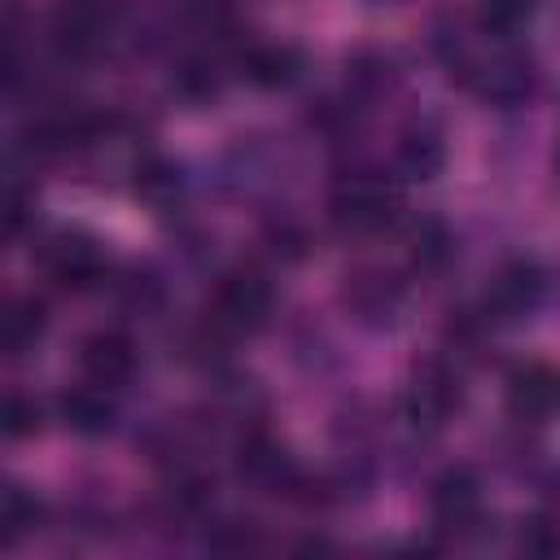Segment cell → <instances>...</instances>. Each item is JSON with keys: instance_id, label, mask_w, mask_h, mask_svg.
Instances as JSON below:
<instances>
[{"instance_id": "4", "label": "cell", "mask_w": 560, "mask_h": 560, "mask_svg": "<svg viewBox=\"0 0 560 560\" xmlns=\"http://www.w3.org/2000/svg\"><path fill=\"white\" fill-rule=\"evenodd\" d=\"M44 271L57 280V284H66V289H88V284H96L101 276H105V254H101V245L92 241V236H83V232H57L48 245H44Z\"/></svg>"}, {"instance_id": "14", "label": "cell", "mask_w": 560, "mask_h": 560, "mask_svg": "<svg viewBox=\"0 0 560 560\" xmlns=\"http://www.w3.org/2000/svg\"><path fill=\"white\" fill-rule=\"evenodd\" d=\"M35 516H39V503H35L22 486H9V490H4V503H0L4 542H13V538H22L26 529H35Z\"/></svg>"}, {"instance_id": "11", "label": "cell", "mask_w": 560, "mask_h": 560, "mask_svg": "<svg viewBox=\"0 0 560 560\" xmlns=\"http://www.w3.org/2000/svg\"><path fill=\"white\" fill-rule=\"evenodd\" d=\"M442 162H446V144H442V136H438L433 127L407 131V136L398 140V149H394V166H398L407 179H433V175L442 171Z\"/></svg>"}, {"instance_id": "5", "label": "cell", "mask_w": 560, "mask_h": 560, "mask_svg": "<svg viewBox=\"0 0 560 560\" xmlns=\"http://www.w3.org/2000/svg\"><path fill=\"white\" fill-rule=\"evenodd\" d=\"M389 219H394V192L376 179H350L332 192V223L341 232L363 236V232L385 228Z\"/></svg>"}, {"instance_id": "7", "label": "cell", "mask_w": 560, "mask_h": 560, "mask_svg": "<svg viewBox=\"0 0 560 560\" xmlns=\"http://www.w3.org/2000/svg\"><path fill=\"white\" fill-rule=\"evenodd\" d=\"M429 508H433V521L438 529H472L481 521V486L468 468H446L438 481H433V494H429Z\"/></svg>"}, {"instance_id": "8", "label": "cell", "mask_w": 560, "mask_h": 560, "mask_svg": "<svg viewBox=\"0 0 560 560\" xmlns=\"http://www.w3.org/2000/svg\"><path fill=\"white\" fill-rule=\"evenodd\" d=\"M538 293H542L538 267L525 262V258H512V262H503L494 271L490 289H486V311H494L499 319H516L538 302Z\"/></svg>"}, {"instance_id": "10", "label": "cell", "mask_w": 560, "mask_h": 560, "mask_svg": "<svg viewBox=\"0 0 560 560\" xmlns=\"http://www.w3.org/2000/svg\"><path fill=\"white\" fill-rule=\"evenodd\" d=\"M241 66H245V79L249 83H258V88H284V83L298 79L302 52L293 44H254L241 57Z\"/></svg>"}, {"instance_id": "12", "label": "cell", "mask_w": 560, "mask_h": 560, "mask_svg": "<svg viewBox=\"0 0 560 560\" xmlns=\"http://www.w3.org/2000/svg\"><path fill=\"white\" fill-rule=\"evenodd\" d=\"M39 337H44V306L35 298H13L9 315H4V346H9V354L35 350Z\"/></svg>"}, {"instance_id": "1", "label": "cell", "mask_w": 560, "mask_h": 560, "mask_svg": "<svg viewBox=\"0 0 560 560\" xmlns=\"http://www.w3.org/2000/svg\"><path fill=\"white\" fill-rule=\"evenodd\" d=\"M271 315V284L262 271L254 267H236L219 280L214 298H210V315H206V328L219 332V337H241V332H254L262 319Z\"/></svg>"}, {"instance_id": "9", "label": "cell", "mask_w": 560, "mask_h": 560, "mask_svg": "<svg viewBox=\"0 0 560 560\" xmlns=\"http://www.w3.org/2000/svg\"><path fill=\"white\" fill-rule=\"evenodd\" d=\"M57 411H61L66 429L79 433V438H101V433H109V424H114V402H109L105 389L92 385V381L79 385V389H66V394L57 398Z\"/></svg>"}, {"instance_id": "18", "label": "cell", "mask_w": 560, "mask_h": 560, "mask_svg": "<svg viewBox=\"0 0 560 560\" xmlns=\"http://www.w3.org/2000/svg\"><path fill=\"white\" fill-rule=\"evenodd\" d=\"M525 547L529 551H560V521H529Z\"/></svg>"}, {"instance_id": "16", "label": "cell", "mask_w": 560, "mask_h": 560, "mask_svg": "<svg viewBox=\"0 0 560 560\" xmlns=\"http://www.w3.org/2000/svg\"><path fill=\"white\" fill-rule=\"evenodd\" d=\"M136 192L149 197V201L171 197V192H175V171H171L166 162H149V166H140V171H136Z\"/></svg>"}, {"instance_id": "3", "label": "cell", "mask_w": 560, "mask_h": 560, "mask_svg": "<svg viewBox=\"0 0 560 560\" xmlns=\"http://www.w3.org/2000/svg\"><path fill=\"white\" fill-rule=\"evenodd\" d=\"M402 407H407V420L416 429H442L451 420V411L459 407V372L446 368L442 359L424 363L416 372V381L407 385Z\"/></svg>"}, {"instance_id": "15", "label": "cell", "mask_w": 560, "mask_h": 560, "mask_svg": "<svg viewBox=\"0 0 560 560\" xmlns=\"http://www.w3.org/2000/svg\"><path fill=\"white\" fill-rule=\"evenodd\" d=\"M4 433L18 442V438H35L39 433V407L22 394H9L4 402Z\"/></svg>"}, {"instance_id": "13", "label": "cell", "mask_w": 560, "mask_h": 560, "mask_svg": "<svg viewBox=\"0 0 560 560\" xmlns=\"http://www.w3.org/2000/svg\"><path fill=\"white\" fill-rule=\"evenodd\" d=\"M446 254H451V232L438 219H420L411 228V258L420 267H438V262H446Z\"/></svg>"}, {"instance_id": "2", "label": "cell", "mask_w": 560, "mask_h": 560, "mask_svg": "<svg viewBox=\"0 0 560 560\" xmlns=\"http://www.w3.org/2000/svg\"><path fill=\"white\" fill-rule=\"evenodd\" d=\"M508 411L525 424H547L560 416V368L529 359L508 372Z\"/></svg>"}, {"instance_id": "17", "label": "cell", "mask_w": 560, "mask_h": 560, "mask_svg": "<svg viewBox=\"0 0 560 560\" xmlns=\"http://www.w3.org/2000/svg\"><path fill=\"white\" fill-rule=\"evenodd\" d=\"M529 4H534V0H486V4H481V22H486L490 31H512V26L529 13Z\"/></svg>"}, {"instance_id": "6", "label": "cell", "mask_w": 560, "mask_h": 560, "mask_svg": "<svg viewBox=\"0 0 560 560\" xmlns=\"http://www.w3.org/2000/svg\"><path fill=\"white\" fill-rule=\"evenodd\" d=\"M79 372H83V381H92V385H101V389H118V385H127L131 381V372H136V350H131V341L122 337V332H114V328H96V332H88L83 341H79Z\"/></svg>"}]
</instances>
